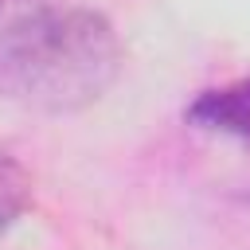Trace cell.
Returning a JSON list of instances; mask_svg holds the SVG:
<instances>
[{
  "label": "cell",
  "instance_id": "6da1fadb",
  "mask_svg": "<svg viewBox=\"0 0 250 250\" xmlns=\"http://www.w3.org/2000/svg\"><path fill=\"white\" fill-rule=\"evenodd\" d=\"M121 70L113 23L82 4L0 0V98L23 109L94 105Z\"/></svg>",
  "mask_w": 250,
  "mask_h": 250
},
{
  "label": "cell",
  "instance_id": "7a4b0ae2",
  "mask_svg": "<svg viewBox=\"0 0 250 250\" xmlns=\"http://www.w3.org/2000/svg\"><path fill=\"white\" fill-rule=\"evenodd\" d=\"M184 117L191 125H199V129L227 133V137H238V141L250 145V78H238V82L203 90L184 109Z\"/></svg>",
  "mask_w": 250,
  "mask_h": 250
},
{
  "label": "cell",
  "instance_id": "3957f363",
  "mask_svg": "<svg viewBox=\"0 0 250 250\" xmlns=\"http://www.w3.org/2000/svg\"><path fill=\"white\" fill-rule=\"evenodd\" d=\"M27 207H31V176L20 164V156L0 141V234L16 227Z\"/></svg>",
  "mask_w": 250,
  "mask_h": 250
}]
</instances>
